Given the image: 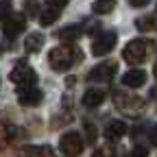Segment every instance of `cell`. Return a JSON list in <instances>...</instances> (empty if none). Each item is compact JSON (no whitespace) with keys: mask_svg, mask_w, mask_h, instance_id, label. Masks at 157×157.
<instances>
[{"mask_svg":"<svg viewBox=\"0 0 157 157\" xmlns=\"http://www.w3.org/2000/svg\"><path fill=\"white\" fill-rule=\"evenodd\" d=\"M78 59H81L78 48H72V46H57V48H52L50 55H48V63H50L52 70L63 72V70H68L70 66H74Z\"/></svg>","mask_w":157,"mask_h":157,"instance_id":"obj_1","label":"cell"},{"mask_svg":"<svg viewBox=\"0 0 157 157\" xmlns=\"http://www.w3.org/2000/svg\"><path fill=\"white\" fill-rule=\"evenodd\" d=\"M153 44L146 42V39H131V42L124 46L122 50V57H124V61L131 63V66H140L146 61V57H148V48Z\"/></svg>","mask_w":157,"mask_h":157,"instance_id":"obj_2","label":"cell"},{"mask_svg":"<svg viewBox=\"0 0 157 157\" xmlns=\"http://www.w3.org/2000/svg\"><path fill=\"white\" fill-rule=\"evenodd\" d=\"M9 78L17 85V90L35 87V83H37V74H35V70H33L26 61H17V63L13 66V70H11Z\"/></svg>","mask_w":157,"mask_h":157,"instance_id":"obj_3","label":"cell"},{"mask_svg":"<svg viewBox=\"0 0 157 157\" xmlns=\"http://www.w3.org/2000/svg\"><path fill=\"white\" fill-rule=\"evenodd\" d=\"M59 148H61V153L66 157H76L83 151V137L76 131H68V133L61 135V140H59Z\"/></svg>","mask_w":157,"mask_h":157,"instance_id":"obj_4","label":"cell"},{"mask_svg":"<svg viewBox=\"0 0 157 157\" xmlns=\"http://www.w3.org/2000/svg\"><path fill=\"white\" fill-rule=\"evenodd\" d=\"M116 42H118V37H116L113 31H105V33H101V35L94 39V44H92V55L103 57V55L111 52L113 46H116Z\"/></svg>","mask_w":157,"mask_h":157,"instance_id":"obj_5","label":"cell"},{"mask_svg":"<svg viewBox=\"0 0 157 157\" xmlns=\"http://www.w3.org/2000/svg\"><path fill=\"white\" fill-rule=\"evenodd\" d=\"M116 76V63L113 61H105V63H98L90 70L87 78L90 81H111Z\"/></svg>","mask_w":157,"mask_h":157,"instance_id":"obj_6","label":"cell"},{"mask_svg":"<svg viewBox=\"0 0 157 157\" xmlns=\"http://www.w3.org/2000/svg\"><path fill=\"white\" fill-rule=\"evenodd\" d=\"M24 26H26V17L22 15V13H11L7 20H5V35L7 37H15V35H20L24 31Z\"/></svg>","mask_w":157,"mask_h":157,"instance_id":"obj_7","label":"cell"},{"mask_svg":"<svg viewBox=\"0 0 157 157\" xmlns=\"http://www.w3.org/2000/svg\"><path fill=\"white\" fill-rule=\"evenodd\" d=\"M42 98H44V94H42V90H39V87L17 90V101H20V105H24V107H35V105H39V103H42Z\"/></svg>","mask_w":157,"mask_h":157,"instance_id":"obj_8","label":"cell"},{"mask_svg":"<svg viewBox=\"0 0 157 157\" xmlns=\"http://www.w3.org/2000/svg\"><path fill=\"white\" fill-rule=\"evenodd\" d=\"M124 133H127V122L124 120H111L105 129V137L109 142H118Z\"/></svg>","mask_w":157,"mask_h":157,"instance_id":"obj_9","label":"cell"},{"mask_svg":"<svg viewBox=\"0 0 157 157\" xmlns=\"http://www.w3.org/2000/svg\"><path fill=\"white\" fill-rule=\"evenodd\" d=\"M146 83V72L144 70H129L124 76H122V85L127 87H142Z\"/></svg>","mask_w":157,"mask_h":157,"instance_id":"obj_10","label":"cell"},{"mask_svg":"<svg viewBox=\"0 0 157 157\" xmlns=\"http://www.w3.org/2000/svg\"><path fill=\"white\" fill-rule=\"evenodd\" d=\"M103 101H105V92H103V90L92 87V90H87V92L83 94V105H85V107H98Z\"/></svg>","mask_w":157,"mask_h":157,"instance_id":"obj_11","label":"cell"},{"mask_svg":"<svg viewBox=\"0 0 157 157\" xmlns=\"http://www.w3.org/2000/svg\"><path fill=\"white\" fill-rule=\"evenodd\" d=\"M44 46V35L42 33H31L26 39H24V48L26 52H39Z\"/></svg>","mask_w":157,"mask_h":157,"instance_id":"obj_12","label":"cell"},{"mask_svg":"<svg viewBox=\"0 0 157 157\" xmlns=\"http://www.w3.org/2000/svg\"><path fill=\"white\" fill-rule=\"evenodd\" d=\"M81 35H83V29H81V26H76V24L66 26V29L59 31V39H63V42H76V39L81 37Z\"/></svg>","mask_w":157,"mask_h":157,"instance_id":"obj_13","label":"cell"},{"mask_svg":"<svg viewBox=\"0 0 157 157\" xmlns=\"http://www.w3.org/2000/svg\"><path fill=\"white\" fill-rule=\"evenodd\" d=\"M24 157H55L50 146H26L22 151Z\"/></svg>","mask_w":157,"mask_h":157,"instance_id":"obj_14","label":"cell"},{"mask_svg":"<svg viewBox=\"0 0 157 157\" xmlns=\"http://www.w3.org/2000/svg\"><path fill=\"white\" fill-rule=\"evenodd\" d=\"M113 9H116V0H94V5H92V11L98 15L111 13Z\"/></svg>","mask_w":157,"mask_h":157,"instance_id":"obj_15","label":"cell"},{"mask_svg":"<svg viewBox=\"0 0 157 157\" xmlns=\"http://www.w3.org/2000/svg\"><path fill=\"white\" fill-rule=\"evenodd\" d=\"M57 17H59V11L57 9H48V11H44L42 15H39V24H42V26H50V24L57 22Z\"/></svg>","mask_w":157,"mask_h":157,"instance_id":"obj_16","label":"cell"},{"mask_svg":"<svg viewBox=\"0 0 157 157\" xmlns=\"http://www.w3.org/2000/svg\"><path fill=\"white\" fill-rule=\"evenodd\" d=\"M135 26L140 29V31H151V29L155 26V17H151V15L137 17V20H135Z\"/></svg>","mask_w":157,"mask_h":157,"instance_id":"obj_17","label":"cell"},{"mask_svg":"<svg viewBox=\"0 0 157 157\" xmlns=\"http://www.w3.org/2000/svg\"><path fill=\"white\" fill-rule=\"evenodd\" d=\"M11 0H0V20H7L11 15Z\"/></svg>","mask_w":157,"mask_h":157,"instance_id":"obj_18","label":"cell"},{"mask_svg":"<svg viewBox=\"0 0 157 157\" xmlns=\"http://www.w3.org/2000/svg\"><path fill=\"white\" fill-rule=\"evenodd\" d=\"M83 127H85V135H87V142H90V144H94V142H96V129H94V127H92L90 122H85Z\"/></svg>","mask_w":157,"mask_h":157,"instance_id":"obj_19","label":"cell"},{"mask_svg":"<svg viewBox=\"0 0 157 157\" xmlns=\"http://www.w3.org/2000/svg\"><path fill=\"white\" fill-rule=\"evenodd\" d=\"M66 5H68V0H48V7L50 9H57V11H61Z\"/></svg>","mask_w":157,"mask_h":157,"instance_id":"obj_20","label":"cell"},{"mask_svg":"<svg viewBox=\"0 0 157 157\" xmlns=\"http://www.w3.org/2000/svg\"><path fill=\"white\" fill-rule=\"evenodd\" d=\"M148 2H151V0H129V5L135 7V9H142V7H146Z\"/></svg>","mask_w":157,"mask_h":157,"instance_id":"obj_21","label":"cell"},{"mask_svg":"<svg viewBox=\"0 0 157 157\" xmlns=\"http://www.w3.org/2000/svg\"><path fill=\"white\" fill-rule=\"evenodd\" d=\"M131 157H146V148H144V146H137V148H133Z\"/></svg>","mask_w":157,"mask_h":157,"instance_id":"obj_22","label":"cell"},{"mask_svg":"<svg viewBox=\"0 0 157 157\" xmlns=\"http://www.w3.org/2000/svg\"><path fill=\"white\" fill-rule=\"evenodd\" d=\"M94 157H109V151L107 148H96L94 151Z\"/></svg>","mask_w":157,"mask_h":157,"instance_id":"obj_23","label":"cell"},{"mask_svg":"<svg viewBox=\"0 0 157 157\" xmlns=\"http://www.w3.org/2000/svg\"><path fill=\"white\" fill-rule=\"evenodd\" d=\"M151 142H153V144L157 146V124H155V127L151 129Z\"/></svg>","mask_w":157,"mask_h":157,"instance_id":"obj_24","label":"cell"},{"mask_svg":"<svg viewBox=\"0 0 157 157\" xmlns=\"http://www.w3.org/2000/svg\"><path fill=\"white\" fill-rule=\"evenodd\" d=\"M153 74H155V78H157V63H155V70H153Z\"/></svg>","mask_w":157,"mask_h":157,"instance_id":"obj_25","label":"cell"}]
</instances>
